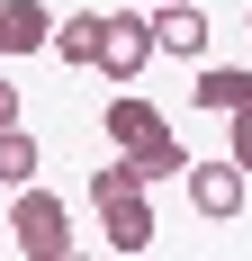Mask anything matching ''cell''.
<instances>
[{
    "mask_svg": "<svg viewBox=\"0 0 252 261\" xmlns=\"http://www.w3.org/2000/svg\"><path fill=\"white\" fill-rule=\"evenodd\" d=\"M90 207H99V234H108V252H144V243H153L144 180H135L126 162H99V171H90Z\"/></svg>",
    "mask_w": 252,
    "mask_h": 261,
    "instance_id": "obj_2",
    "label": "cell"
},
{
    "mask_svg": "<svg viewBox=\"0 0 252 261\" xmlns=\"http://www.w3.org/2000/svg\"><path fill=\"white\" fill-rule=\"evenodd\" d=\"M36 162H45V153H36V135H27V126H0V180L27 189V180H36Z\"/></svg>",
    "mask_w": 252,
    "mask_h": 261,
    "instance_id": "obj_10",
    "label": "cell"
},
{
    "mask_svg": "<svg viewBox=\"0 0 252 261\" xmlns=\"http://www.w3.org/2000/svg\"><path fill=\"white\" fill-rule=\"evenodd\" d=\"M99 135L117 144V162H126L144 189H153V180H180V162H189L180 135H171V117H162L153 99H135V90H117V99L99 108Z\"/></svg>",
    "mask_w": 252,
    "mask_h": 261,
    "instance_id": "obj_1",
    "label": "cell"
},
{
    "mask_svg": "<svg viewBox=\"0 0 252 261\" xmlns=\"http://www.w3.org/2000/svg\"><path fill=\"white\" fill-rule=\"evenodd\" d=\"M63 63H90L99 54V9H72V18H54V36H45Z\"/></svg>",
    "mask_w": 252,
    "mask_h": 261,
    "instance_id": "obj_9",
    "label": "cell"
},
{
    "mask_svg": "<svg viewBox=\"0 0 252 261\" xmlns=\"http://www.w3.org/2000/svg\"><path fill=\"white\" fill-rule=\"evenodd\" d=\"M180 180H189V207L207 216V225H234L243 216V162H180Z\"/></svg>",
    "mask_w": 252,
    "mask_h": 261,
    "instance_id": "obj_5",
    "label": "cell"
},
{
    "mask_svg": "<svg viewBox=\"0 0 252 261\" xmlns=\"http://www.w3.org/2000/svg\"><path fill=\"white\" fill-rule=\"evenodd\" d=\"M225 117H234V135H225V153L243 162V180H252V99H243V108H225Z\"/></svg>",
    "mask_w": 252,
    "mask_h": 261,
    "instance_id": "obj_11",
    "label": "cell"
},
{
    "mask_svg": "<svg viewBox=\"0 0 252 261\" xmlns=\"http://www.w3.org/2000/svg\"><path fill=\"white\" fill-rule=\"evenodd\" d=\"M153 54H180V63H198L207 54V9H189V0H153Z\"/></svg>",
    "mask_w": 252,
    "mask_h": 261,
    "instance_id": "obj_6",
    "label": "cell"
},
{
    "mask_svg": "<svg viewBox=\"0 0 252 261\" xmlns=\"http://www.w3.org/2000/svg\"><path fill=\"white\" fill-rule=\"evenodd\" d=\"M189 99H198V108H243L252 99V72H243V63H207V72L189 81Z\"/></svg>",
    "mask_w": 252,
    "mask_h": 261,
    "instance_id": "obj_8",
    "label": "cell"
},
{
    "mask_svg": "<svg viewBox=\"0 0 252 261\" xmlns=\"http://www.w3.org/2000/svg\"><path fill=\"white\" fill-rule=\"evenodd\" d=\"M45 36H54V9H36V0H0V63L45 54Z\"/></svg>",
    "mask_w": 252,
    "mask_h": 261,
    "instance_id": "obj_7",
    "label": "cell"
},
{
    "mask_svg": "<svg viewBox=\"0 0 252 261\" xmlns=\"http://www.w3.org/2000/svg\"><path fill=\"white\" fill-rule=\"evenodd\" d=\"M9 243H18L27 261H63V252H72V216H63V198L27 180L18 207H9Z\"/></svg>",
    "mask_w": 252,
    "mask_h": 261,
    "instance_id": "obj_3",
    "label": "cell"
},
{
    "mask_svg": "<svg viewBox=\"0 0 252 261\" xmlns=\"http://www.w3.org/2000/svg\"><path fill=\"white\" fill-rule=\"evenodd\" d=\"M108 81H135L153 63V18L144 9H99V54H90Z\"/></svg>",
    "mask_w": 252,
    "mask_h": 261,
    "instance_id": "obj_4",
    "label": "cell"
},
{
    "mask_svg": "<svg viewBox=\"0 0 252 261\" xmlns=\"http://www.w3.org/2000/svg\"><path fill=\"white\" fill-rule=\"evenodd\" d=\"M243 18H252V9H243Z\"/></svg>",
    "mask_w": 252,
    "mask_h": 261,
    "instance_id": "obj_14",
    "label": "cell"
},
{
    "mask_svg": "<svg viewBox=\"0 0 252 261\" xmlns=\"http://www.w3.org/2000/svg\"><path fill=\"white\" fill-rule=\"evenodd\" d=\"M0 126H18V81H0Z\"/></svg>",
    "mask_w": 252,
    "mask_h": 261,
    "instance_id": "obj_12",
    "label": "cell"
},
{
    "mask_svg": "<svg viewBox=\"0 0 252 261\" xmlns=\"http://www.w3.org/2000/svg\"><path fill=\"white\" fill-rule=\"evenodd\" d=\"M144 9H153V0H144Z\"/></svg>",
    "mask_w": 252,
    "mask_h": 261,
    "instance_id": "obj_13",
    "label": "cell"
}]
</instances>
